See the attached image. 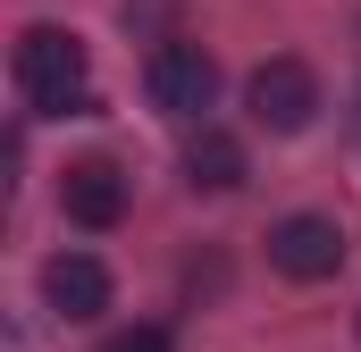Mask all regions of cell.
<instances>
[{"label":"cell","instance_id":"1","mask_svg":"<svg viewBox=\"0 0 361 352\" xmlns=\"http://www.w3.org/2000/svg\"><path fill=\"white\" fill-rule=\"evenodd\" d=\"M8 76L25 92L34 118H92V68H85V42L68 25H25L17 51H8Z\"/></svg>","mask_w":361,"mask_h":352},{"label":"cell","instance_id":"2","mask_svg":"<svg viewBox=\"0 0 361 352\" xmlns=\"http://www.w3.org/2000/svg\"><path fill=\"white\" fill-rule=\"evenodd\" d=\"M143 92H152V109H160V118H202V109L219 101V59H210L202 42L169 34V42L143 59Z\"/></svg>","mask_w":361,"mask_h":352},{"label":"cell","instance_id":"3","mask_svg":"<svg viewBox=\"0 0 361 352\" xmlns=\"http://www.w3.org/2000/svg\"><path fill=\"white\" fill-rule=\"evenodd\" d=\"M269 268H277V277H294V285L336 277V268H345V227H336V218H319V210L277 218V227H269Z\"/></svg>","mask_w":361,"mask_h":352},{"label":"cell","instance_id":"4","mask_svg":"<svg viewBox=\"0 0 361 352\" xmlns=\"http://www.w3.org/2000/svg\"><path fill=\"white\" fill-rule=\"evenodd\" d=\"M244 101H252V126H269V134H302V126L319 118V76H311L302 59H261L252 84H244Z\"/></svg>","mask_w":361,"mask_h":352},{"label":"cell","instance_id":"5","mask_svg":"<svg viewBox=\"0 0 361 352\" xmlns=\"http://www.w3.org/2000/svg\"><path fill=\"white\" fill-rule=\"evenodd\" d=\"M59 210H68L76 227H92V235L118 227V218H126V168L101 160V151H92V160H68V168H59Z\"/></svg>","mask_w":361,"mask_h":352},{"label":"cell","instance_id":"6","mask_svg":"<svg viewBox=\"0 0 361 352\" xmlns=\"http://www.w3.org/2000/svg\"><path fill=\"white\" fill-rule=\"evenodd\" d=\"M42 302L68 319V327H85L109 310V268L92 260V252H59V260H42Z\"/></svg>","mask_w":361,"mask_h":352},{"label":"cell","instance_id":"7","mask_svg":"<svg viewBox=\"0 0 361 352\" xmlns=\"http://www.w3.org/2000/svg\"><path fill=\"white\" fill-rule=\"evenodd\" d=\"M185 176H193V184H202V193H235V184H244V143H235V134H219V126H202V134H193V143H185Z\"/></svg>","mask_w":361,"mask_h":352},{"label":"cell","instance_id":"8","mask_svg":"<svg viewBox=\"0 0 361 352\" xmlns=\"http://www.w3.org/2000/svg\"><path fill=\"white\" fill-rule=\"evenodd\" d=\"M109 352H177V344H169V327H126V336H109Z\"/></svg>","mask_w":361,"mask_h":352}]
</instances>
